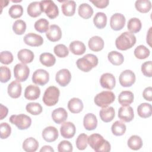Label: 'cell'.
I'll use <instances>...</instances> for the list:
<instances>
[{
	"label": "cell",
	"mask_w": 152,
	"mask_h": 152,
	"mask_svg": "<svg viewBox=\"0 0 152 152\" xmlns=\"http://www.w3.org/2000/svg\"><path fill=\"white\" fill-rule=\"evenodd\" d=\"M88 144L96 152H108L110 151V144L99 134H93L88 137Z\"/></svg>",
	"instance_id": "obj_1"
},
{
	"label": "cell",
	"mask_w": 152,
	"mask_h": 152,
	"mask_svg": "<svg viewBox=\"0 0 152 152\" xmlns=\"http://www.w3.org/2000/svg\"><path fill=\"white\" fill-rule=\"evenodd\" d=\"M136 40V37L134 34L128 31H125L116 38L115 45L118 49L126 50L134 46Z\"/></svg>",
	"instance_id": "obj_2"
},
{
	"label": "cell",
	"mask_w": 152,
	"mask_h": 152,
	"mask_svg": "<svg viewBox=\"0 0 152 152\" xmlns=\"http://www.w3.org/2000/svg\"><path fill=\"white\" fill-rule=\"evenodd\" d=\"M98 64L97 57L91 53L86 54L83 58H79L77 62L76 65L78 69L83 72H89L92 68L96 66Z\"/></svg>",
	"instance_id": "obj_3"
},
{
	"label": "cell",
	"mask_w": 152,
	"mask_h": 152,
	"mask_svg": "<svg viewBox=\"0 0 152 152\" xmlns=\"http://www.w3.org/2000/svg\"><path fill=\"white\" fill-rule=\"evenodd\" d=\"M60 91L58 88L55 86L48 87L43 94L42 100L43 103L48 106L55 105L59 100Z\"/></svg>",
	"instance_id": "obj_4"
},
{
	"label": "cell",
	"mask_w": 152,
	"mask_h": 152,
	"mask_svg": "<svg viewBox=\"0 0 152 152\" xmlns=\"http://www.w3.org/2000/svg\"><path fill=\"white\" fill-rule=\"evenodd\" d=\"M115 100V95L111 91H103L98 93L94 97L95 104L101 107H107Z\"/></svg>",
	"instance_id": "obj_5"
},
{
	"label": "cell",
	"mask_w": 152,
	"mask_h": 152,
	"mask_svg": "<svg viewBox=\"0 0 152 152\" xmlns=\"http://www.w3.org/2000/svg\"><path fill=\"white\" fill-rule=\"evenodd\" d=\"M9 121L11 124L15 125L20 130L27 129L31 124V118L25 114L11 115Z\"/></svg>",
	"instance_id": "obj_6"
},
{
	"label": "cell",
	"mask_w": 152,
	"mask_h": 152,
	"mask_svg": "<svg viewBox=\"0 0 152 152\" xmlns=\"http://www.w3.org/2000/svg\"><path fill=\"white\" fill-rule=\"evenodd\" d=\"M40 8L42 12H44L46 15L53 19L59 14V10L57 5L51 0H45L40 2Z\"/></svg>",
	"instance_id": "obj_7"
},
{
	"label": "cell",
	"mask_w": 152,
	"mask_h": 152,
	"mask_svg": "<svg viewBox=\"0 0 152 152\" xmlns=\"http://www.w3.org/2000/svg\"><path fill=\"white\" fill-rule=\"evenodd\" d=\"M30 69L24 64H17L14 68V74L17 80L20 82L25 81L28 77Z\"/></svg>",
	"instance_id": "obj_8"
},
{
	"label": "cell",
	"mask_w": 152,
	"mask_h": 152,
	"mask_svg": "<svg viewBox=\"0 0 152 152\" xmlns=\"http://www.w3.org/2000/svg\"><path fill=\"white\" fill-rule=\"evenodd\" d=\"M49 80V74L48 71L43 69H38L36 70L32 75V81L33 83L44 86L48 83Z\"/></svg>",
	"instance_id": "obj_9"
},
{
	"label": "cell",
	"mask_w": 152,
	"mask_h": 152,
	"mask_svg": "<svg viewBox=\"0 0 152 152\" xmlns=\"http://www.w3.org/2000/svg\"><path fill=\"white\" fill-rule=\"evenodd\" d=\"M135 75L134 72L129 69H126L122 71L119 78L120 84L122 87H131L135 81Z\"/></svg>",
	"instance_id": "obj_10"
},
{
	"label": "cell",
	"mask_w": 152,
	"mask_h": 152,
	"mask_svg": "<svg viewBox=\"0 0 152 152\" xmlns=\"http://www.w3.org/2000/svg\"><path fill=\"white\" fill-rule=\"evenodd\" d=\"M126 19L125 16L121 13H115L110 20V27L115 31L121 30L125 26Z\"/></svg>",
	"instance_id": "obj_11"
},
{
	"label": "cell",
	"mask_w": 152,
	"mask_h": 152,
	"mask_svg": "<svg viewBox=\"0 0 152 152\" xmlns=\"http://www.w3.org/2000/svg\"><path fill=\"white\" fill-rule=\"evenodd\" d=\"M55 80L61 86L65 87L69 83L71 80L70 71L67 69H60L56 74Z\"/></svg>",
	"instance_id": "obj_12"
},
{
	"label": "cell",
	"mask_w": 152,
	"mask_h": 152,
	"mask_svg": "<svg viewBox=\"0 0 152 152\" xmlns=\"http://www.w3.org/2000/svg\"><path fill=\"white\" fill-rule=\"evenodd\" d=\"M118 117L125 122H131L134 117L132 107L129 105L121 106L118 110Z\"/></svg>",
	"instance_id": "obj_13"
},
{
	"label": "cell",
	"mask_w": 152,
	"mask_h": 152,
	"mask_svg": "<svg viewBox=\"0 0 152 152\" xmlns=\"http://www.w3.org/2000/svg\"><path fill=\"white\" fill-rule=\"evenodd\" d=\"M23 40L26 45L33 47L41 46L43 43V37L40 35L33 33H29L26 34Z\"/></svg>",
	"instance_id": "obj_14"
},
{
	"label": "cell",
	"mask_w": 152,
	"mask_h": 152,
	"mask_svg": "<svg viewBox=\"0 0 152 152\" xmlns=\"http://www.w3.org/2000/svg\"><path fill=\"white\" fill-rule=\"evenodd\" d=\"M76 131V128L74 124L71 122H64L62 124L60 128V132L61 135L66 139L72 138Z\"/></svg>",
	"instance_id": "obj_15"
},
{
	"label": "cell",
	"mask_w": 152,
	"mask_h": 152,
	"mask_svg": "<svg viewBox=\"0 0 152 152\" xmlns=\"http://www.w3.org/2000/svg\"><path fill=\"white\" fill-rule=\"evenodd\" d=\"M101 86L108 90H112L116 84V80L113 74L110 73H104L102 75L100 78Z\"/></svg>",
	"instance_id": "obj_16"
},
{
	"label": "cell",
	"mask_w": 152,
	"mask_h": 152,
	"mask_svg": "<svg viewBox=\"0 0 152 152\" xmlns=\"http://www.w3.org/2000/svg\"><path fill=\"white\" fill-rule=\"evenodd\" d=\"M46 36L50 41L53 42H57L62 37V31L58 26L52 24L49 27L48 30L46 31Z\"/></svg>",
	"instance_id": "obj_17"
},
{
	"label": "cell",
	"mask_w": 152,
	"mask_h": 152,
	"mask_svg": "<svg viewBox=\"0 0 152 152\" xmlns=\"http://www.w3.org/2000/svg\"><path fill=\"white\" fill-rule=\"evenodd\" d=\"M58 129L52 126L45 128L42 131V137L47 142L55 141L58 137Z\"/></svg>",
	"instance_id": "obj_18"
},
{
	"label": "cell",
	"mask_w": 152,
	"mask_h": 152,
	"mask_svg": "<svg viewBox=\"0 0 152 152\" xmlns=\"http://www.w3.org/2000/svg\"><path fill=\"white\" fill-rule=\"evenodd\" d=\"M21 85L18 80L12 81L8 86V94L14 99L18 98L21 94Z\"/></svg>",
	"instance_id": "obj_19"
},
{
	"label": "cell",
	"mask_w": 152,
	"mask_h": 152,
	"mask_svg": "<svg viewBox=\"0 0 152 152\" xmlns=\"http://www.w3.org/2000/svg\"><path fill=\"white\" fill-rule=\"evenodd\" d=\"M40 94V88L34 85L28 86L24 91V97L29 100H34L37 99Z\"/></svg>",
	"instance_id": "obj_20"
},
{
	"label": "cell",
	"mask_w": 152,
	"mask_h": 152,
	"mask_svg": "<svg viewBox=\"0 0 152 152\" xmlns=\"http://www.w3.org/2000/svg\"><path fill=\"white\" fill-rule=\"evenodd\" d=\"M68 117V113L66 110L63 107H59L54 110L52 113V118L53 121L58 124L64 123Z\"/></svg>",
	"instance_id": "obj_21"
},
{
	"label": "cell",
	"mask_w": 152,
	"mask_h": 152,
	"mask_svg": "<svg viewBox=\"0 0 152 152\" xmlns=\"http://www.w3.org/2000/svg\"><path fill=\"white\" fill-rule=\"evenodd\" d=\"M83 125L86 129L92 131L96 128L97 126V119L96 116L91 113L86 114L83 119Z\"/></svg>",
	"instance_id": "obj_22"
},
{
	"label": "cell",
	"mask_w": 152,
	"mask_h": 152,
	"mask_svg": "<svg viewBox=\"0 0 152 152\" xmlns=\"http://www.w3.org/2000/svg\"><path fill=\"white\" fill-rule=\"evenodd\" d=\"M88 45L90 50L94 52H99L103 49L104 41L102 37L95 36L89 39Z\"/></svg>",
	"instance_id": "obj_23"
},
{
	"label": "cell",
	"mask_w": 152,
	"mask_h": 152,
	"mask_svg": "<svg viewBox=\"0 0 152 152\" xmlns=\"http://www.w3.org/2000/svg\"><path fill=\"white\" fill-rule=\"evenodd\" d=\"M99 115L102 121L104 122H109L113 119L115 116V111L114 108L111 106L103 107L100 110Z\"/></svg>",
	"instance_id": "obj_24"
},
{
	"label": "cell",
	"mask_w": 152,
	"mask_h": 152,
	"mask_svg": "<svg viewBox=\"0 0 152 152\" xmlns=\"http://www.w3.org/2000/svg\"><path fill=\"white\" fill-rule=\"evenodd\" d=\"M17 57L20 62L26 64L33 61L34 55L31 50L27 49H23L19 50L17 53Z\"/></svg>",
	"instance_id": "obj_25"
},
{
	"label": "cell",
	"mask_w": 152,
	"mask_h": 152,
	"mask_svg": "<svg viewBox=\"0 0 152 152\" xmlns=\"http://www.w3.org/2000/svg\"><path fill=\"white\" fill-rule=\"evenodd\" d=\"M83 102L78 98H72L68 103V108L72 113H80L83 110Z\"/></svg>",
	"instance_id": "obj_26"
},
{
	"label": "cell",
	"mask_w": 152,
	"mask_h": 152,
	"mask_svg": "<svg viewBox=\"0 0 152 152\" xmlns=\"http://www.w3.org/2000/svg\"><path fill=\"white\" fill-rule=\"evenodd\" d=\"M61 6L62 13L65 16H72L76 8V3L74 1H62Z\"/></svg>",
	"instance_id": "obj_27"
},
{
	"label": "cell",
	"mask_w": 152,
	"mask_h": 152,
	"mask_svg": "<svg viewBox=\"0 0 152 152\" xmlns=\"http://www.w3.org/2000/svg\"><path fill=\"white\" fill-rule=\"evenodd\" d=\"M134 96L132 92L130 91H123L118 96V102L122 106H128L134 101Z\"/></svg>",
	"instance_id": "obj_28"
},
{
	"label": "cell",
	"mask_w": 152,
	"mask_h": 152,
	"mask_svg": "<svg viewBox=\"0 0 152 152\" xmlns=\"http://www.w3.org/2000/svg\"><path fill=\"white\" fill-rule=\"evenodd\" d=\"M70 51L74 55H81L83 54L86 50V48L84 43L79 40H75L69 44V46Z\"/></svg>",
	"instance_id": "obj_29"
},
{
	"label": "cell",
	"mask_w": 152,
	"mask_h": 152,
	"mask_svg": "<svg viewBox=\"0 0 152 152\" xmlns=\"http://www.w3.org/2000/svg\"><path fill=\"white\" fill-rule=\"evenodd\" d=\"M39 147L38 141L33 137L26 138L23 143V148L27 152H34Z\"/></svg>",
	"instance_id": "obj_30"
},
{
	"label": "cell",
	"mask_w": 152,
	"mask_h": 152,
	"mask_svg": "<svg viewBox=\"0 0 152 152\" xmlns=\"http://www.w3.org/2000/svg\"><path fill=\"white\" fill-rule=\"evenodd\" d=\"M79 15L84 19H88L90 18L93 14V10L92 7L87 3L81 4L78 10Z\"/></svg>",
	"instance_id": "obj_31"
},
{
	"label": "cell",
	"mask_w": 152,
	"mask_h": 152,
	"mask_svg": "<svg viewBox=\"0 0 152 152\" xmlns=\"http://www.w3.org/2000/svg\"><path fill=\"white\" fill-rule=\"evenodd\" d=\"M93 23L97 28L102 29L104 28L107 24L106 15L102 12H97L93 18Z\"/></svg>",
	"instance_id": "obj_32"
},
{
	"label": "cell",
	"mask_w": 152,
	"mask_h": 152,
	"mask_svg": "<svg viewBox=\"0 0 152 152\" xmlns=\"http://www.w3.org/2000/svg\"><path fill=\"white\" fill-rule=\"evenodd\" d=\"M151 105L147 103H142L137 107L138 115L142 118H147L151 115Z\"/></svg>",
	"instance_id": "obj_33"
},
{
	"label": "cell",
	"mask_w": 152,
	"mask_h": 152,
	"mask_svg": "<svg viewBox=\"0 0 152 152\" xmlns=\"http://www.w3.org/2000/svg\"><path fill=\"white\" fill-rule=\"evenodd\" d=\"M39 60L40 63L46 66L50 67L53 66L56 62V58L50 53L45 52L40 55Z\"/></svg>",
	"instance_id": "obj_34"
},
{
	"label": "cell",
	"mask_w": 152,
	"mask_h": 152,
	"mask_svg": "<svg viewBox=\"0 0 152 152\" xmlns=\"http://www.w3.org/2000/svg\"><path fill=\"white\" fill-rule=\"evenodd\" d=\"M128 146L133 150H138L142 146V140L140 136L134 135L130 137L127 142Z\"/></svg>",
	"instance_id": "obj_35"
},
{
	"label": "cell",
	"mask_w": 152,
	"mask_h": 152,
	"mask_svg": "<svg viewBox=\"0 0 152 152\" xmlns=\"http://www.w3.org/2000/svg\"><path fill=\"white\" fill-rule=\"evenodd\" d=\"M27 13L31 17H37L42 13L40 2H32L27 7Z\"/></svg>",
	"instance_id": "obj_36"
},
{
	"label": "cell",
	"mask_w": 152,
	"mask_h": 152,
	"mask_svg": "<svg viewBox=\"0 0 152 152\" xmlns=\"http://www.w3.org/2000/svg\"><path fill=\"white\" fill-rule=\"evenodd\" d=\"M107 58L109 62L114 65H120L124 61L122 54L115 50L111 51L108 53Z\"/></svg>",
	"instance_id": "obj_37"
},
{
	"label": "cell",
	"mask_w": 152,
	"mask_h": 152,
	"mask_svg": "<svg viewBox=\"0 0 152 152\" xmlns=\"http://www.w3.org/2000/svg\"><path fill=\"white\" fill-rule=\"evenodd\" d=\"M142 27V24L140 19L137 18H131L129 20L127 24V28L131 33L139 32Z\"/></svg>",
	"instance_id": "obj_38"
},
{
	"label": "cell",
	"mask_w": 152,
	"mask_h": 152,
	"mask_svg": "<svg viewBox=\"0 0 152 152\" xmlns=\"http://www.w3.org/2000/svg\"><path fill=\"white\" fill-rule=\"evenodd\" d=\"M126 127L125 124L120 121H115L112 125L111 130L113 135L116 136H121L126 131Z\"/></svg>",
	"instance_id": "obj_39"
},
{
	"label": "cell",
	"mask_w": 152,
	"mask_h": 152,
	"mask_svg": "<svg viewBox=\"0 0 152 152\" xmlns=\"http://www.w3.org/2000/svg\"><path fill=\"white\" fill-rule=\"evenodd\" d=\"M135 7L139 12L146 13L150 11L151 3L149 0H137L135 3Z\"/></svg>",
	"instance_id": "obj_40"
},
{
	"label": "cell",
	"mask_w": 152,
	"mask_h": 152,
	"mask_svg": "<svg viewBox=\"0 0 152 152\" xmlns=\"http://www.w3.org/2000/svg\"><path fill=\"white\" fill-rule=\"evenodd\" d=\"M135 56L140 59H144L148 57L150 52V50L144 45L138 46L134 52Z\"/></svg>",
	"instance_id": "obj_41"
},
{
	"label": "cell",
	"mask_w": 152,
	"mask_h": 152,
	"mask_svg": "<svg viewBox=\"0 0 152 152\" xmlns=\"http://www.w3.org/2000/svg\"><path fill=\"white\" fill-rule=\"evenodd\" d=\"M26 109L27 112L33 115H38L42 112V106L39 103L35 102L28 103L26 106Z\"/></svg>",
	"instance_id": "obj_42"
},
{
	"label": "cell",
	"mask_w": 152,
	"mask_h": 152,
	"mask_svg": "<svg viewBox=\"0 0 152 152\" xmlns=\"http://www.w3.org/2000/svg\"><path fill=\"white\" fill-rule=\"evenodd\" d=\"M34 27L40 33L46 32L49 29V21L45 18H40L35 22Z\"/></svg>",
	"instance_id": "obj_43"
},
{
	"label": "cell",
	"mask_w": 152,
	"mask_h": 152,
	"mask_svg": "<svg viewBox=\"0 0 152 152\" xmlns=\"http://www.w3.org/2000/svg\"><path fill=\"white\" fill-rule=\"evenodd\" d=\"M14 32L18 35H22L26 30V22L22 20H16L12 25Z\"/></svg>",
	"instance_id": "obj_44"
},
{
	"label": "cell",
	"mask_w": 152,
	"mask_h": 152,
	"mask_svg": "<svg viewBox=\"0 0 152 152\" xmlns=\"http://www.w3.org/2000/svg\"><path fill=\"white\" fill-rule=\"evenodd\" d=\"M9 15L12 18H20L23 13V8L20 5H12L9 9Z\"/></svg>",
	"instance_id": "obj_45"
},
{
	"label": "cell",
	"mask_w": 152,
	"mask_h": 152,
	"mask_svg": "<svg viewBox=\"0 0 152 152\" xmlns=\"http://www.w3.org/2000/svg\"><path fill=\"white\" fill-rule=\"evenodd\" d=\"M88 136L86 134H80L76 140V147L80 150H84L87 147Z\"/></svg>",
	"instance_id": "obj_46"
},
{
	"label": "cell",
	"mask_w": 152,
	"mask_h": 152,
	"mask_svg": "<svg viewBox=\"0 0 152 152\" xmlns=\"http://www.w3.org/2000/svg\"><path fill=\"white\" fill-rule=\"evenodd\" d=\"M53 52L59 58H65L69 54L68 49L63 44H59L54 47Z\"/></svg>",
	"instance_id": "obj_47"
},
{
	"label": "cell",
	"mask_w": 152,
	"mask_h": 152,
	"mask_svg": "<svg viewBox=\"0 0 152 152\" xmlns=\"http://www.w3.org/2000/svg\"><path fill=\"white\" fill-rule=\"evenodd\" d=\"M11 74L10 69L5 66H1L0 71V80L1 83H7L11 78Z\"/></svg>",
	"instance_id": "obj_48"
},
{
	"label": "cell",
	"mask_w": 152,
	"mask_h": 152,
	"mask_svg": "<svg viewBox=\"0 0 152 152\" xmlns=\"http://www.w3.org/2000/svg\"><path fill=\"white\" fill-rule=\"evenodd\" d=\"M11 128L10 125L6 123L2 122L0 125V133H1V138L5 139L7 138L11 134Z\"/></svg>",
	"instance_id": "obj_49"
},
{
	"label": "cell",
	"mask_w": 152,
	"mask_h": 152,
	"mask_svg": "<svg viewBox=\"0 0 152 152\" xmlns=\"http://www.w3.org/2000/svg\"><path fill=\"white\" fill-rule=\"evenodd\" d=\"M1 62L5 65L11 64L13 61V55L9 51H2L0 54Z\"/></svg>",
	"instance_id": "obj_50"
},
{
	"label": "cell",
	"mask_w": 152,
	"mask_h": 152,
	"mask_svg": "<svg viewBox=\"0 0 152 152\" xmlns=\"http://www.w3.org/2000/svg\"><path fill=\"white\" fill-rule=\"evenodd\" d=\"M73 150V147L72 144L66 140H64L61 141L58 145V151L59 152H71Z\"/></svg>",
	"instance_id": "obj_51"
},
{
	"label": "cell",
	"mask_w": 152,
	"mask_h": 152,
	"mask_svg": "<svg viewBox=\"0 0 152 152\" xmlns=\"http://www.w3.org/2000/svg\"><path fill=\"white\" fill-rule=\"evenodd\" d=\"M141 71L146 77H151L152 76V64L151 61L145 62L142 64Z\"/></svg>",
	"instance_id": "obj_52"
},
{
	"label": "cell",
	"mask_w": 152,
	"mask_h": 152,
	"mask_svg": "<svg viewBox=\"0 0 152 152\" xmlns=\"http://www.w3.org/2000/svg\"><path fill=\"white\" fill-rule=\"evenodd\" d=\"M90 2L93 3L94 6H96L97 8H104L108 5L109 3V1L108 0L91 1Z\"/></svg>",
	"instance_id": "obj_53"
},
{
	"label": "cell",
	"mask_w": 152,
	"mask_h": 152,
	"mask_svg": "<svg viewBox=\"0 0 152 152\" xmlns=\"http://www.w3.org/2000/svg\"><path fill=\"white\" fill-rule=\"evenodd\" d=\"M142 96L146 100L151 102L152 100V88L151 87H148L145 88L142 93Z\"/></svg>",
	"instance_id": "obj_54"
},
{
	"label": "cell",
	"mask_w": 152,
	"mask_h": 152,
	"mask_svg": "<svg viewBox=\"0 0 152 152\" xmlns=\"http://www.w3.org/2000/svg\"><path fill=\"white\" fill-rule=\"evenodd\" d=\"M8 109L6 106H4L2 104H1V120H2L7 116Z\"/></svg>",
	"instance_id": "obj_55"
},
{
	"label": "cell",
	"mask_w": 152,
	"mask_h": 152,
	"mask_svg": "<svg viewBox=\"0 0 152 152\" xmlns=\"http://www.w3.org/2000/svg\"><path fill=\"white\" fill-rule=\"evenodd\" d=\"M40 152L42 151H46V152H53L54 150L52 148V147H51L50 145H45L43 147H42V148L40 150Z\"/></svg>",
	"instance_id": "obj_56"
},
{
	"label": "cell",
	"mask_w": 152,
	"mask_h": 152,
	"mask_svg": "<svg viewBox=\"0 0 152 152\" xmlns=\"http://www.w3.org/2000/svg\"><path fill=\"white\" fill-rule=\"evenodd\" d=\"M151 27L150 28V29L148 31V33L147 34V42L149 45V46H151Z\"/></svg>",
	"instance_id": "obj_57"
}]
</instances>
